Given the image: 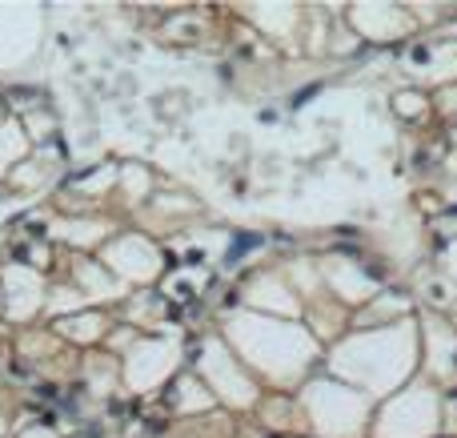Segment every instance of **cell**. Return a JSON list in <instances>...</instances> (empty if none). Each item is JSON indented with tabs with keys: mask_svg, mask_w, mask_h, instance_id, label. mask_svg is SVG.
Listing matches in <instances>:
<instances>
[{
	"mask_svg": "<svg viewBox=\"0 0 457 438\" xmlns=\"http://www.w3.org/2000/svg\"><path fill=\"white\" fill-rule=\"evenodd\" d=\"M329 278L337 282V290L345 298H353V302H370L378 290H373V278L365 270H357L353 262H341V257H333L329 262Z\"/></svg>",
	"mask_w": 457,
	"mask_h": 438,
	"instance_id": "8992f818",
	"label": "cell"
},
{
	"mask_svg": "<svg viewBox=\"0 0 457 438\" xmlns=\"http://www.w3.org/2000/svg\"><path fill=\"white\" fill-rule=\"evenodd\" d=\"M373 431L378 438H434L442 431V394L434 386H410L394 394Z\"/></svg>",
	"mask_w": 457,
	"mask_h": 438,
	"instance_id": "7a4b0ae2",
	"label": "cell"
},
{
	"mask_svg": "<svg viewBox=\"0 0 457 438\" xmlns=\"http://www.w3.org/2000/svg\"><path fill=\"white\" fill-rule=\"evenodd\" d=\"M418 326L410 318L389 322V326L365 330V334L341 342L333 370H337L345 383H357L365 391V399H381V394L402 391V383L413 375L418 366Z\"/></svg>",
	"mask_w": 457,
	"mask_h": 438,
	"instance_id": "6da1fadb",
	"label": "cell"
},
{
	"mask_svg": "<svg viewBox=\"0 0 457 438\" xmlns=\"http://www.w3.org/2000/svg\"><path fill=\"white\" fill-rule=\"evenodd\" d=\"M394 109L402 113V117H418V113L426 109V97L413 93V88H410V93H397V97H394Z\"/></svg>",
	"mask_w": 457,
	"mask_h": 438,
	"instance_id": "ba28073f",
	"label": "cell"
},
{
	"mask_svg": "<svg viewBox=\"0 0 457 438\" xmlns=\"http://www.w3.org/2000/svg\"><path fill=\"white\" fill-rule=\"evenodd\" d=\"M442 265H445V274H453V278H457V241H450V246H445Z\"/></svg>",
	"mask_w": 457,
	"mask_h": 438,
	"instance_id": "9c48e42d",
	"label": "cell"
},
{
	"mask_svg": "<svg viewBox=\"0 0 457 438\" xmlns=\"http://www.w3.org/2000/svg\"><path fill=\"white\" fill-rule=\"evenodd\" d=\"M421 77L429 80H442V85H450V80H457V45H442L429 53L426 69H421Z\"/></svg>",
	"mask_w": 457,
	"mask_h": 438,
	"instance_id": "52a82bcc",
	"label": "cell"
},
{
	"mask_svg": "<svg viewBox=\"0 0 457 438\" xmlns=\"http://www.w3.org/2000/svg\"><path fill=\"white\" fill-rule=\"evenodd\" d=\"M309 415H313L321 434L353 438L370 423V399L361 391H349V386H337V383H317L309 391Z\"/></svg>",
	"mask_w": 457,
	"mask_h": 438,
	"instance_id": "3957f363",
	"label": "cell"
},
{
	"mask_svg": "<svg viewBox=\"0 0 457 438\" xmlns=\"http://www.w3.org/2000/svg\"><path fill=\"white\" fill-rule=\"evenodd\" d=\"M349 21H353V29L361 32V37L378 40V45H389V40L413 32V13L402 4H357L353 13H349Z\"/></svg>",
	"mask_w": 457,
	"mask_h": 438,
	"instance_id": "277c9868",
	"label": "cell"
},
{
	"mask_svg": "<svg viewBox=\"0 0 457 438\" xmlns=\"http://www.w3.org/2000/svg\"><path fill=\"white\" fill-rule=\"evenodd\" d=\"M426 358H429V370H434V375H450L453 362H457L453 326L442 318H434V314L426 318Z\"/></svg>",
	"mask_w": 457,
	"mask_h": 438,
	"instance_id": "5b68a950",
	"label": "cell"
}]
</instances>
